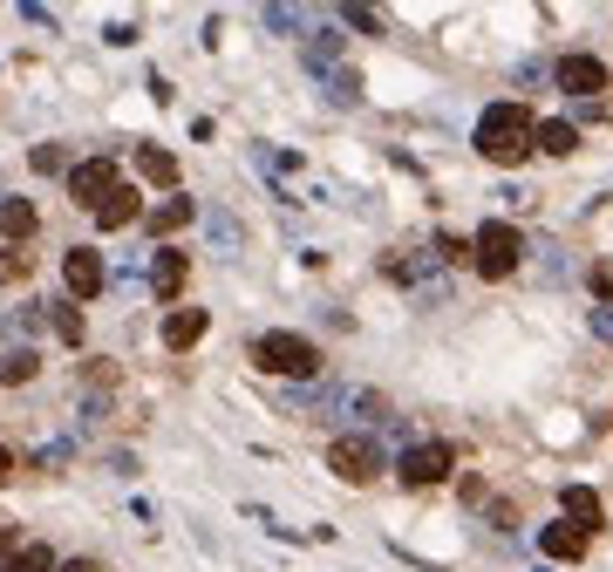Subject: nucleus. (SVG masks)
Listing matches in <instances>:
<instances>
[{"mask_svg":"<svg viewBox=\"0 0 613 572\" xmlns=\"http://www.w3.org/2000/svg\"><path fill=\"white\" fill-rule=\"evenodd\" d=\"M0 572H55V552L49 545H14L8 559H0Z\"/></svg>","mask_w":613,"mask_h":572,"instance_id":"23","label":"nucleus"},{"mask_svg":"<svg viewBox=\"0 0 613 572\" xmlns=\"http://www.w3.org/2000/svg\"><path fill=\"white\" fill-rule=\"evenodd\" d=\"M137 212H144V198H137L130 184H116V191H109V198L96 204V225H103V232H123V225H130Z\"/></svg>","mask_w":613,"mask_h":572,"instance_id":"16","label":"nucleus"},{"mask_svg":"<svg viewBox=\"0 0 613 572\" xmlns=\"http://www.w3.org/2000/svg\"><path fill=\"white\" fill-rule=\"evenodd\" d=\"M559 511H566L572 525H580V531H586V539H593V531L606 525V511H600V498H593V490H586V484H566V490H559Z\"/></svg>","mask_w":613,"mask_h":572,"instance_id":"13","label":"nucleus"},{"mask_svg":"<svg viewBox=\"0 0 613 572\" xmlns=\"http://www.w3.org/2000/svg\"><path fill=\"white\" fill-rule=\"evenodd\" d=\"M552 75H559L566 96H600V89H606V62H600V55H566Z\"/></svg>","mask_w":613,"mask_h":572,"instance_id":"10","label":"nucleus"},{"mask_svg":"<svg viewBox=\"0 0 613 572\" xmlns=\"http://www.w3.org/2000/svg\"><path fill=\"white\" fill-rule=\"evenodd\" d=\"M566 273H572V266H566V253H559V245H539V279H546V286H559Z\"/></svg>","mask_w":613,"mask_h":572,"instance_id":"28","label":"nucleus"},{"mask_svg":"<svg viewBox=\"0 0 613 572\" xmlns=\"http://www.w3.org/2000/svg\"><path fill=\"white\" fill-rule=\"evenodd\" d=\"M436 259H471V239H457V232H443V239H436Z\"/></svg>","mask_w":613,"mask_h":572,"instance_id":"31","label":"nucleus"},{"mask_svg":"<svg viewBox=\"0 0 613 572\" xmlns=\"http://www.w3.org/2000/svg\"><path fill=\"white\" fill-rule=\"evenodd\" d=\"M341 402L355 409L361 423H389V395H376V389H355V395H341Z\"/></svg>","mask_w":613,"mask_h":572,"instance_id":"25","label":"nucleus"},{"mask_svg":"<svg viewBox=\"0 0 613 572\" xmlns=\"http://www.w3.org/2000/svg\"><path fill=\"white\" fill-rule=\"evenodd\" d=\"M593 294H600V307H613V266H593Z\"/></svg>","mask_w":613,"mask_h":572,"instance_id":"33","label":"nucleus"},{"mask_svg":"<svg viewBox=\"0 0 613 572\" xmlns=\"http://www.w3.org/2000/svg\"><path fill=\"white\" fill-rule=\"evenodd\" d=\"M49 327H55V335H62V341L75 348V341H82V300H68V307H55V314H49Z\"/></svg>","mask_w":613,"mask_h":572,"instance_id":"27","label":"nucleus"},{"mask_svg":"<svg viewBox=\"0 0 613 572\" xmlns=\"http://www.w3.org/2000/svg\"><path fill=\"white\" fill-rule=\"evenodd\" d=\"M327 103H335V109H355V103H361V75H355V68H327Z\"/></svg>","mask_w":613,"mask_h":572,"instance_id":"24","label":"nucleus"},{"mask_svg":"<svg viewBox=\"0 0 613 572\" xmlns=\"http://www.w3.org/2000/svg\"><path fill=\"white\" fill-rule=\"evenodd\" d=\"M395 470H402L409 490H430V484H443L450 470H457V449H450V443H409Z\"/></svg>","mask_w":613,"mask_h":572,"instance_id":"5","label":"nucleus"},{"mask_svg":"<svg viewBox=\"0 0 613 572\" xmlns=\"http://www.w3.org/2000/svg\"><path fill=\"white\" fill-rule=\"evenodd\" d=\"M34 171H68V150L62 144H41L34 150Z\"/></svg>","mask_w":613,"mask_h":572,"instance_id":"30","label":"nucleus"},{"mask_svg":"<svg viewBox=\"0 0 613 572\" xmlns=\"http://www.w3.org/2000/svg\"><path fill=\"white\" fill-rule=\"evenodd\" d=\"M539 545H546V559H586V531L580 525H546Z\"/></svg>","mask_w":613,"mask_h":572,"instance_id":"17","label":"nucleus"},{"mask_svg":"<svg viewBox=\"0 0 613 572\" xmlns=\"http://www.w3.org/2000/svg\"><path fill=\"white\" fill-rule=\"evenodd\" d=\"M8 477H14V449H8V443H0V484H8Z\"/></svg>","mask_w":613,"mask_h":572,"instance_id":"36","label":"nucleus"},{"mask_svg":"<svg viewBox=\"0 0 613 572\" xmlns=\"http://www.w3.org/2000/svg\"><path fill=\"white\" fill-rule=\"evenodd\" d=\"M531 130H539V123H531V109L525 103H490L484 116H477V157L484 163H525L531 157Z\"/></svg>","mask_w":613,"mask_h":572,"instance_id":"1","label":"nucleus"},{"mask_svg":"<svg viewBox=\"0 0 613 572\" xmlns=\"http://www.w3.org/2000/svg\"><path fill=\"white\" fill-rule=\"evenodd\" d=\"M327 464H335L341 484H376V477H382V443H368V436H335V443H327Z\"/></svg>","mask_w":613,"mask_h":572,"instance_id":"4","label":"nucleus"},{"mask_svg":"<svg viewBox=\"0 0 613 572\" xmlns=\"http://www.w3.org/2000/svg\"><path fill=\"white\" fill-rule=\"evenodd\" d=\"M0 198H8V191H0Z\"/></svg>","mask_w":613,"mask_h":572,"instance_id":"38","label":"nucleus"},{"mask_svg":"<svg viewBox=\"0 0 613 572\" xmlns=\"http://www.w3.org/2000/svg\"><path fill=\"white\" fill-rule=\"evenodd\" d=\"M266 34L300 41L307 34V8H300V0H266Z\"/></svg>","mask_w":613,"mask_h":572,"instance_id":"18","label":"nucleus"},{"mask_svg":"<svg viewBox=\"0 0 613 572\" xmlns=\"http://www.w3.org/2000/svg\"><path fill=\"white\" fill-rule=\"evenodd\" d=\"M253 368H266V375H286V382H314L320 375V348L307 335H286V327H273V335L253 341Z\"/></svg>","mask_w":613,"mask_h":572,"instance_id":"2","label":"nucleus"},{"mask_svg":"<svg viewBox=\"0 0 613 572\" xmlns=\"http://www.w3.org/2000/svg\"><path fill=\"white\" fill-rule=\"evenodd\" d=\"M198 232H204V245H212L219 259H239L245 253V225L225 212V204H198Z\"/></svg>","mask_w":613,"mask_h":572,"instance_id":"8","label":"nucleus"},{"mask_svg":"<svg viewBox=\"0 0 613 572\" xmlns=\"http://www.w3.org/2000/svg\"><path fill=\"white\" fill-rule=\"evenodd\" d=\"M471 266H477L484 279H511V273L525 266V239H518V225H511V219L477 225V239H471Z\"/></svg>","mask_w":613,"mask_h":572,"instance_id":"3","label":"nucleus"},{"mask_svg":"<svg viewBox=\"0 0 613 572\" xmlns=\"http://www.w3.org/2000/svg\"><path fill=\"white\" fill-rule=\"evenodd\" d=\"M531 150H546V157H572V150H580V123H566V116L539 123V130H531Z\"/></svg>","mask_w":613,"mask_h":572,"instance_id":"15","label":"nucleus"},{"mask_svg":"<svg viewBox=\"0 0 613 572\" xmlns=\"http://www.w3.org/2000/svg\"><path fill=\"white\" fill-rule=\"evenodd\" d=\"M34 368H41V354H34V348H0V389L34 382Z\"/></svg>","mask_w":613,"mask_h":572,"instance_id":"21","label":"nucleus"},{"mask_svg":"<svg viewBox=\"0 0 613 572\" xmlns=\"http://www.w3.org/2000/svg\"><path fill=\"white\" fill-rule=\"evenodd\" d=\"M144 279H150V294H157V300H178V294H184V279H191V253H178V245H157Z\"/></svg>","mask_w":613,"mask_h":572,"instance_id":"9","label":"nucleus"},{"mask_svg":"<svg viewBox=\"0 0 613 572\" xmlns=\"http://www.w3.org/2000/svg\"><path fill=\"white\" fill-rule=\"evenodd\" d=\"M286 402H294V409H327V402H341V389H327V382H294V389H286Z\"/></svg>","mask_w":613,"mask_h":572,"instance_id":"26","label":"nucleus"},{"mask_svg":"<svg viewBox=\"0 0 613 572\" xmlns=\"http://www.w3.org/2000/svg\"><path fill=\"white\" fill-rule=\"evenodd\" d=\"M341 21L355 34H389V14H382V0H341Z\"/></svg>","mask_w":613,"mask_h":572,"instance_id":"22","label":"nucleus"},{"mask_svg":"<svg viewBox=\"0 0 613 572\" xmlns=\"http://www.w3.org/2000/svg\"><path fill=\"white\" fill-rule=\"evenodd\" d=\"M593 335H600V341H613V307H593Z\"/></svg>","mask_w":613,"mask_h":572,"instance_id":"34","label":"nucleus"},{"mask_svg":"<svg viewBox=\"0 0 613 572\" xmlns=\"http://www.w3.org/2000/svg\"><path fill=\"white\" fill-rule=\"evenodd\" d=\"M204 327H212V314H204V307H178L171 320H163V348H171V354L198 348V341H204Z\"/></svg>","mask_w":613,"mask_h":572,"instance_id":"12","label":"nucleus"},{"mask_svg":"<svg viewBox=\"0 0 613 572\" xmlns=\"http://www.w3.org/2000/svg\"><path fill=\"white\" fill-rule=\"evenodd\" d=\"M62 279H68V300H96L109 286V266H103L96 245H68V253H62Z\"/></svg>","mask_w":613,"mask_h":572,"instance_id":"6","label":"nucleus"},{"mask_svg":"<svg viewBox=\"0 0 613 572\" xmlns=\"http://www.w3.org/2000/svg\"><path fill=\"white\" fill-rule=\"evenodd\" d=\"M253 157H260V171H273V178H286V171H300V157H286V150H266V144H260Z\"/></svg>","mask_w":613,"mask_h":572,"instance_id":"29","label":"nucleus"},{"mask_svg":"<svg viewBox=\"0 0 613 572\" xmlns=\"http://www.w3.org/2000/svg\"><path fill=\"white\" fill-rule=\"evenodd\" d=\"M341 49H348V28H307V34H300V55H307L314 75L341 68Z\"/></svg>","mask_w":613,"mask_h":572,"instance_id":"11","label":"nucleus"},{"mask_svg":"<svg viewBox=\"0 0 613 572\" xmlns=\"http://www.w3.org/2000/svg\"><path fill=\"white\" fill-rule=\"evenodd\" d=\"M21 273H28V259H21V253H8V259H0V279H21Z\"/></svg>","mask_w":613,"mask_h":572,"instance_id":"35","label":"nucleus"},{"mask_svg":"<svg viewBox=\"0 0 613 572\" xmlns=\"http://www.w3.org/2000/svg\"><path fill=\"white\" fill-rule=\"evenodd\" d=\"M55 572H96V559H68V565H55Z\"/></svg>","mask_w":613,"mask_h":572,"instance_id":"37","label":"nucleus"},{"mask_svg":"<svg viewBox=\"0 0 613 572\" xmlns=\"http://www.w3.org/2000/svg\"><path fill=\"white\" fill-rule=\"evenodd\" d=\"M191 219H198V204H191V198H163L157 212H150V232H157V239H171V232H184Z\"/></svg>","mask_w":613,"mask_h":572,"instance_id":"20","label":"nucleus"},{"mask_svg":"<svg viewBox=\"0 0 613 572\" xmlns=\"http://www.w3.org/2000/svg\"><path fill=\"white\" fill-rule=\"evenodd\" d=\"M34 232H41V212H34V198H0V239L28 245Z\"/></svg>","mask_w":613,"mask_h":572,"instance_id":"14","label":"nucleus"},{"mask_svg":"<svg viewBox=\"0 0 613 572\" xmlns=\"http://www.w3.org/2000/svg\"><path fill=\"white\" fill-rule=\"evenodd\" d=\"M116 191V163L109 157H89V163H68V198L82 204V212H96V204Z\"/></svg>","mask_w":613,"mask_h":572,"instance_id":"7","label":"nucleus"},{"mask_svg":"<svg viewBox=\"0 0 613 572\" xmlns=\"http://www.w3.org/2000/svg\"><path fill=\"white\" fill-rule=\"evenodd\" d=\"M137 171H144L157 191H171V184H178V157H171V150H157V144H144V150H137Z\"/></svg>","mask_w":613,"mask_h":572,"instance_id":"19","label":"nucleus"},{"mask_svg":"<svg viewBox=\"0 0 613 572\" xmlns=\"http://www.w3.org/2000/svg\"><path fill=\"white\" fill-rule=\"evenodd\" d=\"M14 545H21V525H14V518H8V511H0V559H8V552H14Z\"/></svg>","mask_w":613,"mask_h":572,"instance_id":"32","label":"nucleus"}]
</instances>
